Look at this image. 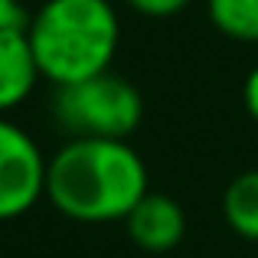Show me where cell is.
<instances>
[{
    "instance_id": "52a82bcc",
    "label": "cell",
    "mask_w": 258,
    "mask_h": 258,
    "mask_svg": "<svg viewBox=\"0 0 258 258\" xmlns=\"http://www.w3.org/2000/svg\"><path fill=\"white\" fill-rule=\"evenodd\" d=\"M222 219L239 239L258 245V167L235 173L222 189Z\"/></svg>"
},
{
    "instance_id": "3957f363",
    "label": "cell",
    "mask_w": 258,
    "mask_h": 258,
    "mask_svg": "<svg viewBox=\"0 0 258 258\" xmlns=\"http://www.w3.org/2000/svg\"><path fill=\"white\" fill-rule=\"evenodd\" d=\"M52 118L69 138L127 141L144 121V98L114 72L59 85L52 95Z\"/></svg>"
},
{
    "instance_id": "ba28073f",
    "label": "cell",
    "mask_w": 258,
    "mask_h": 258,
    "mask_svg": "<svg viewBox=\"0 0 258 258\" xmlns=\"http://www.w3.org/2000/svg\"><path fill=\"white\" fill-rule=\"evenodd\" d=\"M209 23L235 43H258V0H206Z\"/></svg>"
},
{
    "instance_id": "7a4b0ae2",
    "label": "cell",
    "mask_w": 258,
    "mask_h": 258,
    "mask_svg": "<svg viewBox=\"0 0 258 258\" xmlns=\"http://www.w3.org/2000/svg\"><path fill=\"white\" fill-rule=\"evenodd\" d=\"M26 39L39 76L59 88L111 72L121 20L111 0H43L26 20Z\"/></svg>"
},
{
    "instance_id": "5b68a950",
    "label": "cell",
    "mask_w": 258,
    "mask_h": 258,
    "mask_svg": "<svg viewBox=\"0 0 258 258\" xmlns=\"http://www.w3.org/2000/svg\"><path fill=\"white\" fill-rule=\"evenodd\" d=\"M124 232L134 248L144 255H167L186 235V213L170 193H147L131 216L124 219Z\"/></svg>"
},
{
    "instance_id": "8fae6325",
    "label": "cell",
    "mask_w": 258,
    "mask_h": 258,
    "mask_svg": "<svg viewBox=\"0 0 258 258\" xmlns=\"http://www.w3.org/2000/svg\"><path fill=\"white\" fill-rule=\"evenodd\" d=\"M242 101H245L248 118L258 124V66H252V72H248L245 82H242Z\"/></svg>"
},
{
    "instance_id": "30bf717a",
    "label": "cell",
    "mask_w": 258,
    "mask_h": 258,
    "mask_svg": "<svg viewBox=\"0 0 258 258\" xmlns=\"http://www.w3.org/2000/svg\"><path fill=\"white\" fill-rule=\"evenodd\" d=\"M26 10L20 0H0V30H17V26H26Z\"/></svg>"
},
{
    "instance_id": "9c48e42d",
    "label": "cell",
    "mask_w": 258,
    "mask_h": 258,
    "mask_svg": "<svg viewBox=\"0 0 258 258\" xmlns=\"http://www.w3.org/2000/svg\"><path fill=\"white\" fill-rule=\"evenodd\" d=\"M124 7H131L134 13L141 17H151V20H167V17H176L183 13L193 0H121Z\"/></svg>"
},
{
    "instance_id": "6da1fadb",
    "label": "cell",
    "mask_w": 258,
    "mask_h": 258,
    "mask_svg": "<svg viewBox=\"0 0 258 258\" xmlns=\"http://www.w3.org/2000/svg\"><path fill=\"white\" fill-rule=\"evenodd\" d=\"M147 193V164L127 141L69 138L46 164V200L82 226L124 222Z\"/></svg>"
},
{
    "instance_id": "277c9868",
    "label": "cell",
    "mask_w": 258,
    "mask_h": 258,
    "mask_svg": "<svg viewBox=\"0 0 258 258\" xmlns=\"http://www.w3.org/2000/svg\"><path fill=\"white\" fill-rule=\"evenodd\" d=\"M46 164L36 138L0 114V222L20 219L46 200Z\"/></svg>"
},
{
    "instance_id": "8992f818",
    "label": "cell",
    "mask_w": 258,
    "mask_h": 258,
    "mask_svg": "<svg viewBox=\"0 0 258 258\" xmlns=\"http://www.w3.org/2000/svg\"><path fill=\"white\" fill-rule=\"evenodd\" d=\"M39 79L43 76L26 39V26L0 30V114H10L23 105Z\"/></svg>"
}]
</instances>
